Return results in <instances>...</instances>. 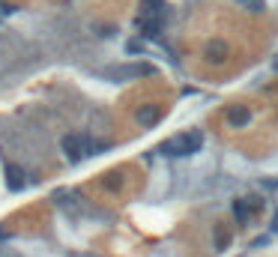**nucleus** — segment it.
Masks as SVG:
<instances>
[{
	"label": "nucleus",
	"instance_id": "f257e3e1",
	"mask_svg": "<svg viewBox=\"0 0 278 257\" xmlns=\"http://www.w3.org/2000/svg\"><path fill=\"white\" fill-rule=\"evenodd\" d=\"M201 147H204V135H201V132H183V135L171 137L168 144H162V147H158V153L186 159V155L201 153Z\"/></svg>",
	"mask_w": 278,
	"mask_h": 257
},
{
	"label": "nucleus",
	"instance_id": "f03ea898",
	"mask_svg": "<svg viewBox=\"0 0 278 257\" xmlns=\"http://www.w3.org/2000/svg\"><path fill=\"white\" fill-rule=\"evenodd\" d=\"M156 69L147 66V63H129V66H111L105 69L102 75L108 78V81H117V84H123V81H135V78H147V75H153Z\"/></svg>",
	"mask_w": 278,
	"mask_h": 257
},
{
	"label": "nucleus",
	"instance_id": "7ed1b4c3",
	"mask_svg": "<svg viewBox=\"0 0 278 257\" xmlns=\"http://www.w3.org/2000/svg\"><path fill=\"white\" fill-rule=\"evenodd\" d=\"M3 183H6V189L9 191H24V186H27V173L21 171L18 165H3Z\"/></svg>",
	"mask_w": 278,
	"mask_h": 257
},
{
	"label": "nucleus",
	"instance_id": "20e7f679",
	"mask_svg": "<svg viewBox=\"0 0 278 257\" xmlns=\"http://www.w3.org/2000/svg\"><path fill=\"white\" fill-rule=\"evenodd\" d=\"M135 27H138L144 36H162V30H165V21H162V15H153V12H147V15H141L138 21H135Z\"/></svg>",
	"mask_w": 278,
	"mask_h": 257
},
{
	"label": "nucleus",
	"instance_id": "39448f33",
	"mask_svg": "<svg viewBox=\"0 0 278 257\" xmlns=\"http://www.w3.org/2000/svg\"><path fill=\"white\" fill-rule=\"evenodd\" d=\"M227 123H230V126H236V129H240V126H245V123H248V108H243V105H233V108L227 111Z\"/></svg>",
	"mask_w": 278,
	"mask_h": 257
},
{
	"label": "nucleus",
	"instance_id": "423d86ee",
	"mask_svg": "<svg viewBox=\"0 0 278 257\" xmlns=\"http://www.w3.org/2000/svg\"><path fill=\"white\" fill-rule=\"evenodd\" d=\"M233 219H236L240 227L248 224V206H245V201H233Z\"/></svg>",
	"mask_w": 278,
	"mask_h": 257
},
{
	"label": "nucleus",
	"instance_id": "0eeeda50",
	"mask_svg": "<svg viewBox=\"0 0 278 257\" xmlns=\"http://www.w3.org/2000/svg\"><path fill=\"white\" fill-rule=\"evenodd\" d=\"M141 3H144V9L153 12V15H165V9H168L165 0H141Z\"/></svg>",
	"mask_w": 278,
	"mask_h": 257
},
{
	"label": "nucleus",
	"instance_id": "6e6552de",
	"mask_svg": "<svg viewBox=\"0 0 278 257\" xmlns=\"http://www.w3.org/2000/svg\"><path fill=\"white\" fill-rule=\"evenodd\" d=\"M126 54H129V57H138V54H144V45H141L138 39H129V42H126Z\"/></svg>",
	"mask_w": 278,
	"mask_h": 257
},
{
	"label": "nucleus",
	"instance_id": "1a4fd4ad",
	"mask_svg": "<svg viewBox=\"0 0 278 257\" xmlns=\"http://www.w3.org/2000/svg\"><path fill=\"white\" fill-rule=\"evenodd\" d=\"M222 54H225L222 42H209V60H222Z\"/></svg>",
	"mask_w": 278,
	"mask_h": 257
},
{
	"label": "nucleus",
	"instance_id": "9d476101",
	"mask_svg": "<svg viewBox=\"0 0 278 257\" xmlns=\"http://www.w3.org/2000/svg\"><path fill=\"white\" fill-rule=\"evenodd\" d=\"M138 120L144 123V126H150V123H156V111H153V108H144V111H141V114H138Z\"/></svg>",
	"mask_w": 278,
	"mask_h": 257
},
{
	"label": "nucleus",
	"instance_id": "9b49d317",
	"mask_svg": "<svg viewBox=\"0 0 278 257\" xmlns=\"http://www.w3.org/2000/svg\"><path fill=\"white\" fill-rule=\"evenodd\" d=\"M245 9H251V12H263V0H240Z\"/></svg>",
	"mask_w": 278,
	"mask_h": 257
},
{
	"label": "nucleus",
	"instance_id": "f8f14e48",
	"mask_svg": "<svg viewBox=\"0 0 278 257\" xmlns=\"http://www.w3.org/2000/svg\"><path fill=\"white\" fill-rule=\"evenodd\" d=\"M12 12H15V6H6V3H0V24H3V18L12 15Z\"/></svg>",
	"mask_w": 278,
	"mask_h": 257
},
{
	"label": "nucleus",
	"instance_id": "ddd939ff",
	"mask_svg": "<svg viewBox=\"0 0 278 257\" xmlns=\"http://www.w3.org/2000/svg\"><path fill=\"white\" fill-rule=\"evenodd\" d=\"M266 242H269V236H257V240L251 242V248H263V245H266Z\"/></svg>",
	"mask_w": 278,
	"mask_h": 257
},
{
	"label": "nucleus",
	"instance_id": "4468645a",
	"mask_svg": "<svg viewBox=\"0 0 278 257\" xmlns=\"http://www.w3.org/2000/svg\"><path fill=\"white\" fill-rule=\"evenodd\" d=\"M272 233L278 236V209H275V219H272Z\"/></svg>",
	"mask_w": 278,
	"mask_h": 257
},
{
	"label": "nucleus",
	"instance_id": "2eb2a0df",
	"mask_svg": "<svg viewBox=\"0 0 278 257\" xmlns=\"http://www.w3.org/2000/svg\"><path fill=\"white\" fill-rule=\"evenodd\" d=\"M272 72H278V57H275V60H272Z\"/></svg>",
	"mask_w": 278,
	"mask_h": 257
}]
</instances>
